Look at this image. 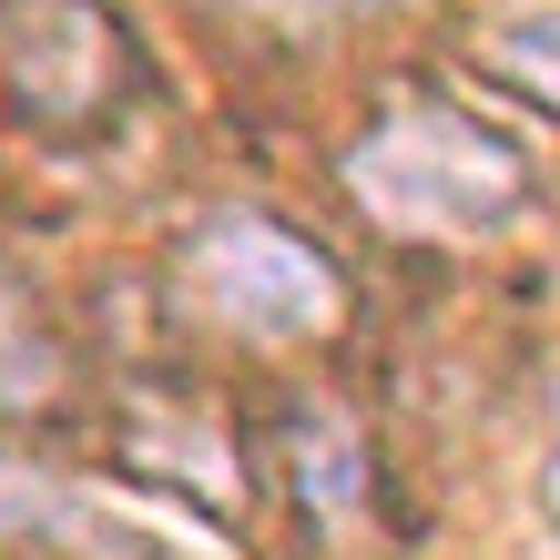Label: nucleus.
<instances>
[{
  "mask_svg": "<svg viewBox=\"0 0 560 560\" xmlns=\"http://www.w3.org/2000/svg\"><path fill=\"white\" fill-rule=\"evenodd\" d=\"M72 387V347H61L51 306L31 295L11 266H0V418H31Z\"/></svg>",
  "mask_w": 560,
  "mask_h": 560,
  "instance_id": "423d86ee",
  "label": "nucleus"
},
{
  "mask_svg": "<svg viewBox=\"0 0 560 560\" xmlns=\"http://www.w3.org/2000/svg\"><path fill=\"white\" fill-rule=\"evenodd\" d=\"M153 61L103 0H11L0 11V103L42 143H92L143 103Z\"/></svg>",
  "mask_w": 560,
  "mask_h": 560,
  "instance_id": "7ed1b4c3",
  "label": "nucleus"
},
{
  "mask_svg": "<svg viewBox=\"0 0 560 560\" xmlns=\"http://www.w3.org/2000/svg\"><path fill=\"white\" fill-rule=\"evenodd\" d=\"M540 510H550V530H560V398H550V448H540Z\"/></svg>",
  "mask_w": 560,
  "mask_h": 560,
  "instance_id": "6e6552de",
  "label": "nucleus"
},
{
  "mask_svg": "<svg viewBox=\"0 0 560 560\" xmlns=\"http://www.w3.org/2000/svg\"><path fill=\"white\" fill-rule=\"evenodd\" d=\"M266 469L295 510L316 520V530H357L377 500V469H368V439L347 428V408L306 398V387H285L266 408Z\"/></svg>",
  "mask_w": 560,
  "mask_h": 560,
  "instance_id": "20e7f679",
  "label": "nucleus"
},
{
  "mask_svg": "<svg viewBox=\"0 0 560 560\" xmlns=\"http://www.w3.org/2000/svg\"><path fill=\"white\" fill-rule=\"evenodd\" d=\"M458 61H469L489 92H510V103L560 122V0H520V11L479 21L469 42H458Z\"/></svg>",
  "mask_w": 560,
  "mask_h": 560,
  "instance_id": "39448f33",
  "label": "nucleus"
},
{
  "mask_svg": "<svg viewBox=\"0 0 560 560\" xmlns=\"http://www.w3.org/2000/svg\"><path fill=\"white\" fill-rule=\"evenodd\" d=\"M163 285L205 337H235V347H306L347 316V266L266 205H224L184 224Z\"/></svg>",
  "mask_w": 560,
  "mask_h": 560,
  "instance_id": "f03ea898",
  "label": "nucleus"
},
{
  "mask_svg": "<svg viewBox=\"0 0 560 560\" xmlns=\"http://www.w3.org/2000/svg\"><path fill=\"white\" fill-rule=\"evenodd\" d=\"M224 21H255V31H326V21H357L377 11V0H205Z\"/></svg>",
  "mask_w": 560,
  "mask_h": 560,
  "instance_id": "0eeeda50",
  "label": "nucleus"
},
{
  "mask_svg": "<svg viewBox=\"0 0 560 560\" xmlns=\"http://www.w3.org/2000/svg\"><path fill=\"white\" fill-rule=\"evenodd\" d=\"M337 184L347 205L377 224V235H408V245H479V235H510L520 214L540 205V174L500 122L458 113V103H398L377 113L368 133L337 153Z\"/></svg>",
  "mask_w": 560,
  "mask_h": 560,
  "instance_id": "f257e3e1",
  "label": "nucleus"
}]
</instances>
